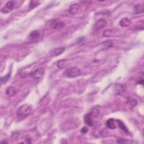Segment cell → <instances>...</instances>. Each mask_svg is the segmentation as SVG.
Here are the masks:
<instances>
[{
	"label": "cell",
	"instance_id": "7402d4cb",
	"mask_svg": "<svg viewBox=\"0 0 144 144\" xmlns=\"http://www.w3.org/2000/svg\"><path fill=\"white\" fill-rule=\"evenodd\" d=\"M104 46H106L108 48L113 46V42H112L110 40H108V41H105V42H104Z\"/></svg>",
	"mask_w": 144,
	"mask_h": 144
},
{
	"label": "cell",
	"instance_id": "ac0fdd59",
	"mask_svg": "<svg viewBox=\"0 0 144 144\" xmlns=\"http://www.w3.org/2000/svg\"><path fill=\"white\" fill-rule=\"evenodd\" d=\"M127 103L128 105H130L131 106L134 107V106L137 105V101L136 99H134V98L131 97H128L127 98Z\"/></svg>",
	"mask_w": 144,
	"mask_h": 144
},
{
	"label": "cell",
	"instance_id": "7a4b0ae2",
	"mask_svg": "<svg viewBox=\"0 0 144 144\" xmlns=\"http://www.w3.org/2000/svg\"><path fill=\"white\" fill-rule=\"evenodd\" d=\"M81 74H82V71L77 67L68 68L63 73L65 76L68 78H76L80 76Z\"/></svg>",
	"mask_w": 144,
	"mask_h": 144
},
{
	"label": "cell",
	"instance_id": "8992f818",
	"mask_svg": "<svg viewBox=\"0 0 144 144\" xmlns=\"http://www.w3.org/2000/svg\"><path fill=\"white\" fill-rule=\"evenodd\" d=\"M65 26V23L61 21L55 20L51 22L50 24V27L53 29H61Z\"/></svg>",
	"mask_w": 144,
	"mask_h": 144
},
{
	"label": "cell",
	"instance_id": "603a6c76",
	"mask_svg": "<svg viewBox=\"0 0 144 144\" xmlns=\"http://www.w3.org/2000/svg\"><path fill=\"white\" fill-rule=\"evenodd\" d=\"M80 132H82V133L85 134V133H86L88 132V129H87V127H83L82 129H81Z\"/></svg>",
	"mask_w": 144,
	"mask_h": 144
},
{
	"label": "cell",
	"instance_id": "277c9868",
	"mask_svg": "<svg viewBox=\"0 0 144 144\" xmlns=\"http://www.w3.org/2000/svg\"><path fill=\"white\" fill-rule=\"evenodd\" d=\"M107 24V21L105 19H99L93 26V31L98 32L105 28Z\"/></svg>",
	"mask_w": 144,
	"mask_h": 144
},
{
	"label": "cell",
	"instance_id": "ba28073f",
	"mask_svg": "<svg viewBox=\"0 0 144 144\" xmlns=\"http://www.w3.org/2000/svg\"><path fill=\"white\" fill-rule=\"evenodd\" d=\"M79 8V4H78V3H75V4H72L70 6L69 8V12L70 14L72 15L76 14L78 12Z\"/></svg>",
	"mask_w": 144,
	"mask_h": 144
},
{
	"label": "cell",
	"instance_id": "8fae6325",
	"mask_svg": "<svg viewBox=\"0 0 144 144\" xmlns=\"http://www.w3.org/2000/svg\"><path fill=\"white\" fill-rule=\"evenodd\" d=\"M106 125L108 128L111 129V130H114L116 127L115 120L112 118L108 119L106 121Z\"/></svg>",
	"mask_w": 144,
	"mask_h": 144
},
{
	"label": "cell",
	"instance_id": "5bb4252c",
	"mask_svg": "<svg viewBox=\"0 0 144 144\" xmlns=\"http://www.w3.org/2000/svg\"><path fill=\"white\" fill-rule=\"evenodd\" d=\"M6 94L8 96H9L12 97V96H14V95H15L16 94L17 90L15 87H10L6 89Z\"/></svg>",
	"mask_w": 144,
	"mask_h": 144
},
{
	"label": "cell",
	"instance_id": "4fadbf2b",
	"mask_svg": "<svg viewBox=\"0 0 144 144\" xmlns=\"http://www.w3.org/2000/svg\"><path fill=\"white\" fill-rule=\"evenodd\" d=\"M116 33L115 29H106L103 33V35L104 37H112L113 35H114Z\"/></svg>",
	"mask_w": 144,
	"mask_h": 144
},
{
	"label": "cell",
	"instance_id": "9c48e42d",
	"mask_svg": "<svg viewBox=\"0 0 144 144\" xmlns=\"http://www.w3.org/2000/svg\"><path fill=\"white\" fill-rule=\"evenodd\" d=\"M64 51L65 47H61L55 48V49L51 50V55L52 56H58L60 55H61L62 52H64Z\"/></svg>",
	"mask_w": 144,
	"mask_h": 144
},
{
	"label": "cell",
	"instance_id": "44dd1931",
	"mask_svg": "<svg viewBox=\"0 0 144 144\" xmlns=\"http://www.w3.org/2000/svg\"><path fill=\"white\" fill-rule=\"evenodd\" d=\"M10 76H11V72H10V73H8L7 75H6V76H4V77H2L1 78V83H3V84L6 83L8 81V79L10 78Z\"/></svg>",
	"mask_w": 144,
	"mask_h": 144
},
{
	"label": "cell",
	"instance_id": "d4e9b609",
	"mask_svg": "<svg viewBox=\"0 0 144 144\" xmlns=\"http://www.w3.org/2000/svg\"><path fill=\"white\" fill-rule=\"evenodd\" d=\"M2 143H7V141H2L1 142Z\"/></svg>",
	"mask_w": 144,
	"mask_h": 144
},
{
	"label": "cell",
	"instance_id": "5b68a950",
	"mask_svg": "<svg viewBox=\"0 0 144 144\" xmlns=\"http://www.w3.org/2000/svg\"><path fill=\"white\" fill-rule=\"evenodd\" d=\"M15 5V2L14 1L7 2L5 6L1 9V13L3 14H8L13 10Z\"/></svg>",
	"mask_w": 144,
	"mask_h": 144
},
{
	"label": "cell",
	"instance_id": "2e32d148",
	"mask_svg": "<svg viewBox=\"0 0 144 144\" xmlns=\"http://www.w3.org/2000/svg\"><path fill=\"white\" fill-rule=\"evenodd\" d=\"M68 60L67 59H62L59 60L57 63V67L60 69H63L67 67L68 65Z\"/></svg>",
	"mask_w": 144,
	"mask_h": 144
},
{
	"label": "cell",
	"instance_id": "9a60e30c",
	"mask_svg": "<svg viewBox=\"0 0 144 144\" xmlns=\"http://www.w3.org/2000/svg\"><path fill=\"white\" fill-rule=\"evenodd\" d=\"M143 4H138L135 6L134 7V13L136 14H142L143 13Z\"/></svg>",
	"mask_w": 144,
	"mask_h": 144
},
{
	"label": "cell",
	"instance_id": "d6986e66",
	"mask_svg": "<svg viewBox=\"0 0 144 144\" xmlns=\"http://www.w3.org/2000/svg\"><path fill=\"white\" fill-rule=\"evenodd\" d=\"M115 91L116 92V94H121L124 91L123 86L120 84H117L115 86Z\"/></svg>",
	"mask_w": 144,
	"mask_h": 144
},
{
	"label": "cell",
	"instance_id": "30bf717a",
	"mask_svg": "<svg viewBox=\"0 0 144 144\" xmlns=\"http://www.w3.org/2000/svg\"><path fill=\"white\" fill-rule=\"evenodd\" d=\"M131 20L128 17H124L119 22V25L122 27H127L131 24Z\"/></svg>",
	"mask_w": 144,
	"mask_h": 144
},
{
	"label": "cell",
	"instance_id": "7c38bea8",
	"mask_svg": "<svg viewBox=\"0 0 144 144\" xmlns=\"http://www.w3.org/2000/svg\"><path fill=\"white\" fill-rule=\"evenodd\" d=\"M115 121L117 123V124H118L119 127L121 128L124 133H125L126 134L129 133V130H128V128H127V127H126V125L124 124L123 122L121 121H120V120H116Z\"/></svg>",
	"mask_w": 144,
	"mask_h": 144
},
{
	"label": "cell",
	"instance_id": "e0dca14e",
	"mask_svg": "<svg viewBox=\"0 0 144 144\" xmlns=\"http://www.w3.org/2000/svg\"><path fill=\"white\" fill-rule=\"evenodd\" d=\"M40 34L38 31H33L30 33V34H29V38L31 40H35V39H37L40 37Z\"/></svg>",
	"mask_w": 144,
	"mask_h": 144
},
{
	"label": "cell",
	"instance_id": "52a82bcc",
	"mask_svg": "<svg viewBox=\"0 0 144 144\" xmlns=\"http://www.w3.org/2000/svg\"><path fill=\"white\" fill-rule=\"evenodd\" d=\"M93 118H94V116H93L91 112L87 113L84 116V121H85V123L88 126H91V127L94 125V121H93Z\"/></svg>",
	"mask_w": 144,
	"mask_h": 144
},
{
	"label": "cell",
	"instance_id": "ffe728a7",
	"mask_svg": "<svg viewBox=\"0 0 144 144\" xmlns=\"http://www.w3.org/2000/svg\"><path fill=\"white\" fill-rule=\"evenodd\" d=\"M40 5V2L38 1H31L29 3V8L30 9H33L35 7H37L38 6Z\"/></svg>",
	"mask_w": 144,
	"mask_h": 144
},
{
	"label": "cell",
	"instance_id": "cb8c5ba5",
	"mask_svg": "<svg viewBox=\"0 0 144 144\" xmlns=\"http://www.w3.org/2000/svg\"><path fill=\"white\" fill-rule=\"evenodd\" d=\"M125 142H126V141L124 139H119L116 140V142L118 143H124Z\"/></svg>",
	"mask_w": 144,
	"mask_h": 144
},
{
	"label": "cell",
	"instance_id": "6da1fadb",
	"mask_svg": "<svg viewBox=\"0 0 144 144\" xmlns=\"http://www.w3.org/2000/svg\"><path fill=\"white\" fill-rule=\"evenodd\" d=\"M32 112V106L31 105L24 104L21 106L17 111V115L20 118H25L31 114Z\"/></svg>",
	"mask_w": 144,
	"mask_h": 144
},
{
	"label": "cell",
	"instance_id": "3957f363",
	"mask_svg": "<svg viewBox=\"0 0 144 144\" xmlns=\"http://www.w3.org/2000/svg\"><path fill=\"white\" fill-rule=\"evenodd\" d=\"M44 74V69L43 68H39L37 69L31 71L30 73L29 76L32 77L33 79L38 80L41 78L42 77H43V76Z\"/></svg>",
	"mask_w": 144,
	"mask_h": 144
}]
</instances>
